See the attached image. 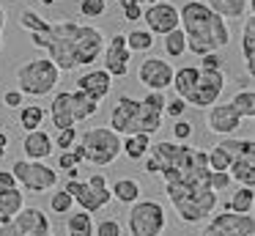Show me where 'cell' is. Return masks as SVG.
I'll return each instance as SVG.
<instances>
[{"label":"cell","mask_w":255,"mask_h":236,"mask_svg":"<svg viewBox=\"0 0 255 236\" xmlns=\"http://www.w3.org/2000/svg\"><path fill=\"white\" fill-rule=\"evenodd\" d=\"M30 44L44 49L58 71H72L77 66H91L102 58L105 33L94 25H80L74 19L50 22L44 33H30Z\"/></svg>","instance_id":"cell-1"},{"label":"cell","mask_w":255,"mask_h":236,"mask_svg":"<svg viewBox=\"0 0 255 236\" xmlns=\"http://www.w3.org/2000/svg\"><path fill=\"white\" fill-rule=\"evenodd\" d=\"M178 27L187 38V52L206 55V52H220L222 47L231 44V27L228 19L217 16L206 3L189 0L178 8Z\"/></svg>","instance_id":"cell-2"},{"label":"cell","mask_w":255,"mask_h":236,"mask_svg":"<svg viewBox=\"0 0 255 236\" xmlns=\"http://www.w3.org/2000/svg\"><path fill=\"white\" fill-rule=\"evenodd\" d=\"M165 91H148L143 99H134L129 93H121L116 99V107L110 113V129L121 137H129V135H143L154 137L162 126V110H165Z\"/></svg>","instance_id":"cell-3"},{"label":"cell","mask_w":255,"mask_h":236,"mask_svg":"<svg viewBox=\"0 0 255 236\" xmlns=\"http://www.w3.org/2000/svg\"><path fill=\"white\" fill-rule=\"evenodd\" d=\"M165 195L173 203L178 220L189 225L203 223L217 212V192L200 184H165Z\"/></svg>","instance_id":"cell-4"},{"label":"cell","mask_w":255,"mask_h":236,"mask_svg":"<svg viewBox=\"0 0 255 236\" xmlns=\"http://www.w3.org/2000/svg\"><path fill=\"white\" fill-rule=\"evenodd\" d=\"M58 66L50 58H33L17 69V91L22 96H47L58 85Z\"/></svg>","instance_id":"cell-5"},{"label":"cell","mask_w":255,"mask_h":236,"mask_svg":"<svg viewBox=\"0 0 255 236\" xmlns=\"http://www.w3.org/2000/svg\"><path fill=\"white\" fill-rule=\"evenodd\" d=\"M77 143L85 148V162L96 168H107L121 157V135H116L110 126H94L83 132Z\"/></svg>","instance_id":"cell-6"},{"label":"cell","mask_w":255,"mask_h":236,"mask_svg":"<svg viewBox=\"0 0 255 236\" xmlns=\"http://www.w3.org/2000/svg\"><path fill=\"white\" fill-rule=\"evenodd\" d=\"M63 190L74 198V206H80V212H88V214H96L113 201V192L107 187V179L102 173H94L88 179H72L63 184Z\"/></svg>","instance_id":"cell-7"},{"label":"cell","mask_w":255,"mask_h":236,"mask_svg":"<svg viewBox=\"0 0 255 236\" xmlns=\"http://www.w3.org/2000/svg\"><path fill=\"white\" fill-rule=\"evenodd\" d=\"M127 225H129V236H162L167 228V214H165V206L159 201H134L129 206V217H127Z\"/></svg>","instance_id":"cell-8"},{"label":"cell","mask_w":255,"mask_h":236,"mask_svg":"<svg viewBox=\"0 0 255 236\" xmlns=\"http://www.w3.org/2000/svg\"><path fill=\"white\" fill-rule=\"evenodd\" d=\"M11 173L17 184L28 192H47L58 187V170L47 162H33V159H17L11 165Z\"/></svg>","instance_id":"cell-9"},{"label":"cell","mask_w":255,"mask_h":236,"mask_svg":"<svg viewBox=\"0 0 255 236\" xmlns=\"http://www.w3.org/2000/svg\"><path fill=\"white\" fill-rule=\"evenodd\" d=\"M0 236H52V225L41 209L36 206H22L11 223L0 225Z\"/></svg>","instance_id":"cell-10"},{"label":"cell","mask_w":255,"mask_h":236,"mask_svg":"<svg viewBox=\"0 0 255 236\" xmlns=\"http://www.w3.org/2000/svg\"><path fill=\"white\" fill-rule=\"evenodd\" d=\"M200 74H198V82H195V88L187 93V107H211V104H217L220 102V96H222V91H225V82H228V77H225V69H220V71H203V69H198Z\"/></svg>","instance_id":"cell-11"},{"label":"cell","mask_w":255,"mask_h":236,"mask_svg":"<svg viewBox=\"0 0 255 236\" xmlns=\"http://www.w3.org/2000/svg\"><path fill=\"white\" fill-rule=\"evenodd\" d=\"M173 71L176 69H173L165 58L148 55V58H143L137 66V80H140V85H145L148 91H167V88L173 85Z\"/></svg>","instance_id":"cell-12"},{"label":"cell","mask_w":255,"mask_h":236,"mask_svg":"<svg viewBox=\"0 0 255 236\" xmlns=\"http://www.w3.org/2000/svg\"><path fill=\"white\" fill-rule=\"evenodd\" d=\"M140 19H145V30L151 36H167L178 27V8L167 0H156V3L145 5Z\"/></svg>","instance_id":"cell-13"},{"label":"cell","mask_w":255,"mask_h":236,"mask_svg":"<svg viewBox=\"0 0 255 236\" xmlns=\"http://www.w3.org/2000/svg\"><path fill=\"white\" fill-rule=\"evenodd\" d=\"M102 63H105V71L116 80V77H127L129 74V63H132V52L127 47V36L124 33H116L110 41L102 49Z\"/></svg>","instance_id":"cell-14"},{"label":"cell","mask_w":255,"mask_h":236,"mask_svg":"<svg viewBox=\"0 0 255 236\" xmlns=\"http://www.w3.org/2000/svg\"><path fill=\"white\" fill-rule=\"evenodd\" d=\"M206 126H209V132H214V135L228 137L242 126V115L233 110L231 102L211 104V107H206Z\"/></svg>","instance_id":"cell-15"},{"label":"cell","mask_w":255,"mask_h":236,"mask_svg":"<svg viewBox=\"0 0 255 236\" xmlns=\"http://www.w3.org/2000/svg\"><path fill=\"white\" fill-rule=\"evenodd\" d=\"M209 225L220 228L225 236H250V234H255V217L253 214H233V212L211 214Z\"/></svg>","instance_id":"cell-16"},{"label":"cell","mask_w":255,"mask_h":236,"mask_svg":"<svg viewBox=\"0 0 255 236\" xmlns=\"http://www.w3.org/2000/svg\"><path fill=\"white\" fill-rule=\"evenodd\" d=\"M77 91H83L85 96H91L94 102H102L107 93L113 91V77L105 69H88L85 74L77 77Z\"/></svg>","instance_id":"cell-17"},{"label":"cell","mask_w":255,"mask_h":236,"mask_svg":"<svg viewBox=\"0 0 255 236\" xmlns=\"http://www.w3.org/2000/svg\"><path fill=\"white\" fill-rule=\"evenodd\" d=\"M55 151L52 148V137L47 135L44 129H33V132H28L25 135V140H22V154H25V159H33V162H44L50 154Z\"/></svg>","instance_id":"cell-18"},{"label":"cell","mask_w":255,"mask_h":236,"mask_svg":"<svg viewBox=\"0 0 255 236\" xmlns=\"http://www.w3.org/2000/svg\"><path fill=\"white\" fill-rule=\"evenodd\" d=\"M50 118L55 124V129H69L74 126V115H72V91H61L55 93L50 104Z\"/></svg>","instance_id":"cell-19"},{"label":"cell","mask_w":255,"mask_h":236,"mask_svg":"<svg viewBox=\"0 0 255 236\" xmlns=\"http://www.w3.org/2000/svg\"><path fill=\"white\" fill-rule=\"evenodd\" d=\"M25 206V192L19 187L14 190H0V225L11 223V217H17Z\"/></svg>","instance_id":"cell-20"},{"label":"cell","mask_w":255,"mask_h":236,"mask_svg":"<svg viewBox=\"0 0 255 236\" xmlns=\"http://www.w3.org/2000/svg\"><path fill=\"white\" fill-rule=\"evenodd\" d=\"M206 5L222 19H242L253 8L250 0H206Z\"/></svg>","instance_id":"cell-21"},{"label":"cell","mask_w":255,"mask_h":236,"mask_svg":"<svg viewBox=\"0 0 255 236\" xmlns=\"http://www.w3.org/2000/svg\"><path fill=\"white\" fill-rule=\"evenodd\" d=\"M228 176L239 187H255V157H236L228 168Z\"/></svg>","instance_id":"cell-22"},{"label":"cell","mask_w":255,"mask_h":236,"mask_svg":"<svg viewBox=\"0 0 255 236\" xmlns=\"http://www.w3.org/2000/svg\"><path fill=\"white\" fill-rule=\"evenodd\" d=\"M242 58H244V66H247V74L253 77V69H255V16H244Z\"/></svg>","instance_id":"cell-23"},{"label":"cell","mask_w":255,"mask_h":236,"mask_svg":"<svg viewBox=\"0 0 255 236\" xmlns=\"http://www.w3.org/2000/svg\"><path fill=\"white\" fill-rule=\"evenodd\" d=\"M110 192H113V201L124 203V206H132L134 201H140L143 187H140V181H134V179H118Z\"/></svg>","instance_id":"cell-24"},{"label":"cell","mask_w":255,"mask_h":236,"mask_svg":"<svg viewBox=\"0 0 255 236\" xmlns=\"http://www.w3.org/2000/svg\"><path fill=\"white\" fill-rule=\"evenodd\" d=\"M99 113V102H94L91 96H85L83 91H72V115L74 124H83V121L94 118Z\"/></svg>","instance_id":"cell-25"},{"label":"cell","mask_w":255,"mask_h":236,"mask_svg":"<svg viewBox=\"0 0 255 236\" xmlns=\"http://www.w3.org/2000/svg\"><path fill=\"white\" fill-rule=\"evenodd\" d=\"M228 212L233 214H253L255 209V187H239L231 195V201L225 203Z\"/></svg>","instance_id":"cell-26"},{"label":"cell","mask_w":255,"mask_h":236,"mask_svg":"<svg viewBox=\"0 0 255 236\" xmlns=\"http://www.w3.org/2000/svg\"><path fill=\"white\" fill-rule=\"evenodd\" d=\"M198 66H181V69H176L173 71V85L170 88H176V96H181V99H187V93L195 88V82H198Z\"/></svg>","instance_id":"cell-27"},{"label":"cell","mask_w":255,"mask_h":236,"mask_svg":"<svg viewBox=\"0 0 255 236\" xmlns=\"http://www.w3.org/2000/svg\"><path fill=\"white\" fill-rule=\"evenodd\" d=\"M69 236H94V214L88 212H69L66 214Z\"/></svg>","instance_id":"cell-28"},{"label":"cell","mask_w":255,"mask_h":236,"mask_svg":"<svg viewBox=\"0 0 255 236\" xmlns=\"http://www.w3.org/2000/svg\"><path fill=\"white\" fill-rule=\"evenodd\" d=\"M151 148V137L137 132V135H129V137H121V154H127L129 159H143Z\"/></svg>","instance_id":"cell-29"},{"label":"cell","mask_w":255,"mask_h":236,"mask_svg":"<svg viewBox=\"0 0 255 236\" xmlns=\"http://www.w3.org/2000/svg\"><path fill=\"white\" fill-rule=\"evenodd\" d=\"M44 118H47V113H44L41 104H22V107H19V126H22L25 132L41 129Z\"/></svg>","instance_id":"cell-30"},{"label":"cell","mask_w":255,"mask_h":236,"mask_svg":"<svg viewBox=\"0 0 255 236\" xmlns=\"http://www.w3.org/2000/svg\"><path fill=\"white\" fill-rule=\"evenodd\" d=\"M231 104L242 118H255V91H253V85H247V88L233 93Z\"/></svg>","instance_id":"cell-31"},{"label":"cell","mask_w":255,"mask_h":236,"mask_svg":"<svg viewBox=\"0 0 255 236\" xmlns=\"http://www.w3.org/2000/svg\"><path fill=\"white\" fill-rule=\"evenodd\" d=\"M217 146L225 148V151L231 154V159H236V157H255V140H253V137H247V140H233V137H225V140H220Z\"/></svg>","instance_id":"cell-32"},{"label":"cell","mask_w":255,"mask_h":236,"mask_svg":"<svg viewBox=\"0 0 255 236\" xmlns=\"http://www.w3.org/2000/svg\"><path fill=\"white\" fill-rule=\"evenodd\" d=\"M127 36V47L129 52H148L151 47H154V36H151L145 27H137V30L132 33H124Z\"/></svg>","instance_id":"cell-33"},{"label":"cell","mask_w":255,"mask_h":236,"mask_svg":"<svg viewBox=\"0 0 255 236\" xmlns=\"http://www.w3.org/2000/svg\"><path fill=\"white\" fill-rule=\"evenodd\" d=\"M162 44H165V52L167 58H181L184 52H187V38H184L181 27H176V30H170L167 36H162Z\"/></svg>","instance_id":"cell-34"},{"label":"cell","mask_w":255,"mask_h":236,"mask_svg":"<svg viewBox=\"0 0 255 236\" xmlns=\"http://www.w3.org/2000/svg\"><path fill=\"white\" fill-rule=\"evenodd\" d=\"M19 27H25L28 33H44L50 27V19L39 16L33 8H22L19 11Z\"/></svg>","instance_id":"cell-35"},{"label":"cell","mask_w":255,"mask_h":236,"mask_svg":"<svg viewBox=\"0 0 255 236\" xmlns=\"http://www.w3.org/2000/svg\"><path fill=\"white\" fill-rule=\"evenodd\" d=\"M206 162H209V170H228L233 159H231V154H228L225 148L211 146L209 151H206Z\"/></svg>","instance_id":"cell-36"},{"label":"cell","mask_w":255,"mask_h":236,"mask_svg":"<svg viewBox=\"0 0 255 236\" xmlns=\"http://www.w3.org/2000/svg\"><path fill=\"white\" fill-rule=\"evenodd\" d=\"M50 209H52L55 214H63V217H66V214L74 209V198L61 187V190H55V192L50 195Z\"/></svg>","instance_id":"cell-37"},{"label":"cell","mask_w":255,"mask_h":236,"mask_svg":"<svg viewBox=\"0 0 255 236\" xmlns=\"http://www.w3.org/2000/svg\"><path fill=\"white\" fill-rule=\"evenodd\" d=\"M77 129L74 126H69V129H58V135H55V140H52V148H61V151H69V148L77 143Z\"/></svg>","instance_id":"cell-38"},{"label":"cell","mask_w":255,"mask_h":236,"mask_svg":"<svg viewBox=\"0 0 255 236\" xmlns=\"http://www.w3.org/2000/svg\"><path fill=\"white\" fill-rule=\"evenodd\" d=\"M105 8H107V0H80V16H88V19L102 16Z\"/></svg>","instance_id":"cell-39"},{"label":"cell","mask_w":255,"mask_h":236,"mask_svg":"<svg viewBox=\"0 0 255 236\" xmlns=\"http://www.w3.org/2000/svg\"><path fill=\"white\" fill-rule=\"evenodd\" d=\"M94 236H121V223L116 217H107L94 225Z\"/></svg>","instance_id":"cell-40"},{"label":"cell","mask_w":255,"mask_h":236,"mask_svg":"<svg viewBox=\"0 0 255 236\" xmlns=\"http://www.w3.org/2000/svg\"><path fill=\"white\" fill-rule=\"evenodd\" d=\"M228 187H231V176H228V170H211V176H209V190L211 192H225Z\"/></svg>","instance_id":"cell-41"},{"label":"cell","mask_w":255,"mask_h":236,"mask_svg":"<svg viewBox=\"0 0 255 236\" xmlns=\"http://www.w3.org/2000/svg\"><path fill=\"white\" fill-rule=\"evenodd\" d=\"M198 69H203V71H220V69H225V60H222L220 52H206V55H200Z\"/></svg>","instance_id":"cell-42"},{"label":"cell","mask_w":255,"mask_h":236,"mask_svg":"<svg viewBox=\"0 0 255 236\" xmlns=\"http://www.w3.org/2000/svg\"><path fill=\"white\" fill-rule=\"evenodd\" d=\"M118 5H121V14L127 22H137L143 16V5L137 0H118Z\"/></svg>","instance_id":"cell-43"},{"label":"cell","mask_w":255,"mask_h":236,"mask_svg":"<svg viewBox=\"0 0 255 236\" xmlns=\"http://www.w3.org/2000/svg\"><path fill=\"white\" fill-rule=\"evenodd\" d=\"M184 110H187V102H184L181 96H176V99H167V102H165L162 115H170V118L176 121V118H181V115H184Z\"/></svg>","instance_id":"cell-44"},{"label":"cell","mask_w":255,"mask_h":236,"mask_svg":"<svg viewBox=\"0 0 255 236\" xmlns=\"http://www.w3.org/2000/svg\"><path fill=\"white\" fill-rule=\"evenodd\" d=\"M189 135H192V124L184 118H176V124H173V140L176 143H187Z\"/></svg>","instance_id":"cell-45"},{"label":"cell","mask_w":255,"mask_h":236,"mask_svg":"<svg viewBox=\"0 0 255 236\" xmlns=\"http://www.w3.org/2000/svg\"><path fill=\"white\" fill-rule=\"evenodd\" d=\"M3 104H6L8 110H19L22 107V93H19L17 88H14V91H6L3 93Z\"/></svg>","instance_id":"cell-46"},{"label":"cell","mask_w":255,"mask_h":236,"mask_svg":"<svg viewBox=\"0 0 255 236\" xmlns=\"http://www.w3.org/2000/svg\"><path fill=\"white\" fill-rule=\"evenodd\" d=\"M74 168H80V165L74 162L72 151H61V154H58V170H74Z\"/></svg>","instance_id":"cell-47"},{"label":"cell","mask_w":255,"mask_h":236,"mask_svg":"<svg viewBox=\"0 0 255 236\" xmlns=\"http://www.w3.org/2000/svg\"><path fill=\"white\" fill-rule=\"evenodd\" d=\"M14 187H19V184L11 170H0V190H14Z\"/></svg>","instance_id":"cell-48"},{"label":"cell","mask_w":255,"mask_h":236,"mask_svg":"<svg viewBox=\"0 0 255 236\" xmlns=\"http://www.w3.org/2000/svg\"><path fill=\"white\" fill-rule=\"evenodd\" d=\"M69 151H72V157H74V162H77V165H83V162H85V148L80 146V143H74V146L69 148Z\"/></svg>","instance_id":"cell-49"},{"label":"cell","mask_w":255,"mask_h":236,"mask_svg":"<svg viewBox=\"0 0 255 236\" xmlns=\"http://www.w3.org/2000/svg\"><path fill=\"white\" fill-rule=\"evenodd\" d=\"M200 236H225V234H222L220 228H214V225H206V228L200 231Z\"/></svg>","instance_id":"cell-50"},{"label":"cell","mask_w":255,"mask_h":236,"mask_svg":"<svg viewBox=\"0 0 255 236\" xmlns=\"http://www.w3.org/2000/svg\"><path fill=\"white\" fill-rule=\"evenodd\" d=\"M6 146H8V135L3 129H0V159L6 157Z\"/></svg>","instance_id":"cell-51"},{"label":"cell","mask_w":255,"mask_h":236,"mask_svg":"<svg viewBox=\"0 0 255 236\" xmlns=\"http://www.w3.org/2000/svg\"><path fill=\"white\" fill-rule=\"evenodd\" d=\"M3 27H6V8L0 5V33H3Z\"/></svg>","instance_id":"cell-52"},{"label":"cell","mask_w":255,"mask_h":236,"mask_svg":"<svg viewBox=\"0 0 255 236\" xmlns=\"http://www.w3.org/2000/svg\"><path fill=\"white\" fill-rule=\"evenodd\" d=\"M140 5H151V3H156V0H137Z\"/></svg>","instance_id":"cell-53"},{"label":"cell","mask_w":255,"mask_h":236,"mask_svg":"<svg viewBox=\"0 0 255 236\" xmlns=\"http://www.w3.org/2000/svg\"><path fill=\"white\" fill-rule=\"evenodd\" d=\"M0 47H3V33H0Z\"/></svg>","instance_id":"cell-54"},{"label":"cell","mask_w":255,"mask_h":236,"mask_svg":"<svg viewBox=\"0 0 255 236\" xmlns=\"http://www.w3.org/2000/svg\"><path fill=\"white\" fill-rule=\"evenodd\" d=\"M198 3H206V0H198Z\"/></svg>","instance_id":"cell-55"},{"label":"cell","mask_w":255,"mask_h":236,"mask_svg":"<svg viewBox=\"0 0 255 236\" xmlns=\"http://www.w3.org/2000/svg\"><path fill=\"white\" fill-rule=\"evenodd\" d=\"M250 236H255V234H250Z\"/></svg>","instance_id":"cell-56"}]
</instances>
